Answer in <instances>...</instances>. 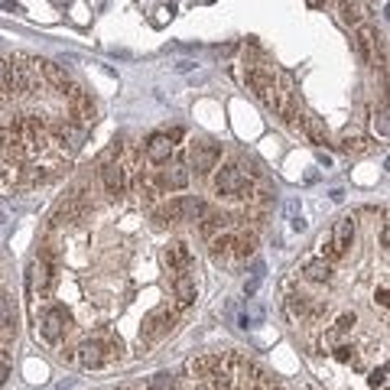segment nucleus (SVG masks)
<instances>
[{
    "label": "nucleus",
    "mask_w": 390,
    "mask_h": 390,
    "mask_svg": "<svg viewBox=\"0 0 390 390\" xmlns=\"http://www.w3.org/2000/svg\"><path fill=\"white\" fill-rule=\"evenodd\" d=\"M211 186H215V192L225 195V199H247V192H250V179L241 172L238 163H225L221 170H215Z\"/></svg>",
    "instance_id": "f257e3e1"
},
{
    "label": "nucleus",
    "mask_w": 390,
    "mask_h": 390,
    "mask_svg": "<svg viewBox=\"0 0 390 390\" xmlns=\"http://www.w3.org/2000/svg\"><path fill=\"white\" fill-rule=\"evenodd\" d=\"M172 325H176V309H170V306H156L153 312H147V316H143L140 341H143V345H153V341L166 339V335L172 332Z\"/></svg>",
    "instance_id": "f03ea898"
},
{
    "label": "nucleus",
    "mask_w": 390,
    "mask_h": 390,
    "mask_svg": "<svg viewBox=\"0 0 390 390\" xmlns=\"http://www.w3.org/2000/svg\"><path fill=\"white\" fill-rule=\"evenodd\" d=\"M351 241H355V218H341L335 221V228H332L329 238H322V257L329 260H341L345 254H348Z\"/></svg>",
    "instance_id": "7ed1b4c3"
},
{
    "label": "nucleus",
    "mask_w": 390,
    "mask_h": 390,
    "mask_svg": "<svg viewBox=\"0 0 390 390\" xmlns=\"http://www.w3.org/2000/svg\"><path fill=\"white\" fill-rule=\"evenodd\" d=\"M36 322H40V335L49 345H59L62 339H65V332H69V312L62 309V306H46V309L36 316Z\"/></svg>",
    "instance_id": "20e7f679"
},
{
    "label": "nucleus",
    "mask_w": 390,
    "mask_h": 390,
    "mask_svg": "<svg viewBox=\"0 0 390 390\" xmlns=\"http://www.w3.org/2000/svg\"><path fill=\"white\" fill-rule=\"evenodd\" d=\"M218 160H221V147L211 140H195L189 147V163L192 170L199 176H209L211 170H218Z\"/></svg>",
    "instance_id": "39448f33"
},
{
    "label": "nucleus",
    "mask_w": 390,
    "mask_h": 390,
    "mask_svg": "<svg viewBox=\"0 0 390 390\" xmlns=\"http://www.w3.org/2000/svg\"><path fill=\"white\" fill-rule=\"evenodd\" d=\"M30 293H33V300H46L52 293V283H56V267H52V260H33V267H30Z\"/></svg>",
    "instance_id": "423d86ee"
},
{
    "label": "nucleus",
    "mask_w": 390,
    "mask_h": 390,
    "mask_svg": "<svg viewBox=\"0 0 390 390\" xmlns=\"http://www.w3.org/2000/svg\"><path fill=\"white\" fill-rule=\"evenodd\" d=\"M101 182H104V189L108 195H124L127 192V170H124V163L120 160H104L101 163Z\"/></svg>",
    "instance_id": "0eeeda50"
},
{
    "label": "nucleus",
    "mask_w": 390,
    "mask_h": 390,
    "mask_svg": "<svg viewBox=\"0 0 390 390\" xmlns=\"http://www.w3.org/2000/svg\"><path fill=\"white\" fill-rule=\"evenodd\" d=\"M163 260H166V267H170L172 277L192 273V267H195V257H192V250L186 247L182 241H172L170 247H166V254H163Z\"/></svg>",
    "instance_id": "6e6552de"
},
{
    "label": "nucleus",
    "mask_w": 390,
    "mask_h": 390,
    "mask_svg": "<svg viewBox=\"0 0 390 390\" xmlns=\"http://www.w3.org/2000/svg\"><path fill=\"white\" fill-rule=\"evenodd\" d=\"M85 211H88V205H85L79 195H69V199H65L59 209H56V215H52V225H56V228H72V225H79V221L85 218Z\"/></svg>",
    "instance_id": "1a4fd4ad"
},
{
    "label": "nucleus",
    "mask_w": 390,
    "mask_h": 390,
    "mask_svg": "<svg viewBox=\"0 0 390 390\" xmlns=\"http://www.w3.org/2000/svg\"><path fill=\"white\" fill-rule=\"evenodd\" d=\"M172 147H176V143H170L166 133H153L150 140L143 143V156H147V163H153V166H163V163H170Z\"/></svg>",
    "instance_id": "9d476101"
},
{
    "label": "nucleus",
    "mask_w": 390,
    "mask_h": 390,
    "mask_svg": "<svg viewBox=\"0 0 390 390\" xmlns=\"http://www.w3.org/2000/svg\"><path fill=\"white\" fill-rule=\"evenodd\" d=\"M322 306L312 296H306V293H293V296H286V312H290V319L293 322H300V319H309V316H316Z\"/></svg>",
    "instance_id": "9b49d317"
},
{
    "label": "nucleus",
    "mask_w": 390,
    "mask_h": 390,
    "mask_svg": "<svg viewBox=\"0 0 390 390\" xmlns=\"http://www.w3.org/2000/svg\"><path fill=\"white\" fill-rule=\"evenodd\" d=\"M36 69H40V79L46 81V85H52V88L65 91V88H69V85H72L69 72L62 69L59 62H46V59H36Z\"/></svg>",
    "instance_id": "f8f14e48"
},
{
    "label": "nucleus",
    "mask_w": 390,
    "mask_h": 390,
    "mask_svg": "<svg viewBox=\"0 0 390 390\" xmlns=\"http://www.w3.org/2000/svg\"><path fill=\"white\" fill-rule=\"evenodd\" d=\"M79 355H75V361H79L81 368H101V364H104V348H101V341H98V335H95V339H85L79 345Z\"/></svg>",
    "instance_id": "ddd939ff"
},
{
    "label": "nucleus",
    "mask_w": 390,
    "mask_h": 390,
    "mask_svg": "<svg viewBox=\"0 0 390 390\" xmlns=\"http://www.w3.org/2000/svg\"><path fill=\"white\" fill-rule=\"evenodd\" d=\"M302 277L309 283H332L335 280V267H332V260H325V257H316V260H306L302 263Z\"/></svg>",
    "instance_id": "4468645a"
},
{
    "label": "nucleus",
    "mask_w": 390,
    "mask_h": 390,
    "mask_svg": "<svg viewBox=\"0 0 390 390\" xmlns=\"http://www.w3.org/2000/svg\"><path fill=\"white\" fill-rule=\"evenodd\" d=\"M172 296H176V306L179 309H189L192 302H195V277L192 273L172 277Z\"/></svg>",
    "instance_id": "2eb2a0df"
},
{
    "label": "nucleus",
    "mask_w": 390,
    "mask_h": 390,
    "mask_svg": "<svg viewBox=\"0 0 390 390\" xmlns=\"http://www.w3.org/2000/svg\"><path fill=\"white\" fill-rule=\"evenodd\" d=\"M156 182H160L163 192H179L189 186V170H186V166H170V170H163L160 176H156Z\"/></svg>",
    "instance_id": "dca6fc26"
},
{
    "label": "nucleus",
    "mask_w": 390,
    "mask_h": 390,
    "mask_svg": "<svg viewBox=\"0 0 390 390\" xmlns=\"http://www.w3.org/2000/svg\"><path fill=\"white\" fill-rule=\"evenodd\" d=\"M221 368H225V358H218V355H202V358H195L189 364L192 377L199 380V384H205V380H209L215 371H221Z\"/></svg>",
    "instance_id": "f3484780"
},
{
    "label": "nucleus",
    "mask_w": 390,
    "mask_h": 390,
    "mask_svg": "<svg viewBox=\"0 0 390 390\" xmlns=\"http://www.w3.org/2000/svg\"><path fill=\"white\" fill-rule=\"evenodd\" d=\"M355 49H358V56L364 62L374 59V52H377V33H374V26L361 23V26H358V36H355Z\"/></svg>",
    "instance_id": "a211bd4d"
},
{
    "label": "nucleus",
    "mask_w": 390,
    "mask_h": 390,
    "mask_svg": "<svg viewBox=\"0 0 390 390\" xmlns=\"http://www.w3.org/2000/svg\"><path fill=\"white\" fill-rule=\"evenodd\" d=\"M339 13L348 26H361L368 20V3L364 0H339Z\"/></svg>",
    "instance_id": "6ab92c4d"
},
{
    "label": "nucleus",
    "mask_w": 390,
    "mask_h": 390,
    "mask_svg": "<svg viewBox=\"0 0 390 390\" xmlns=\"http://www.w3.org/2000/svg\"><path fill=\"white\" fill-rule=\"evenodd\" d=\"M17 335V316H13L10 296L0 293V339H13Z\"/></svg>",
    "instance_id": "aec40b11"
},
{
    "label": "nucleus",
    "mask_w": 390,
    "mask_h": 390,
    "mask_svg": "<svg viewBox=\"0 0 390 390\" xmlns=\"http://www.w3.org/2000/svg\"><path fill=\"white\" fill-rule=\"evenodd\" d=\"M234 257V234H215L211 238V260L215 263H225V260H231Z\"/></svg>",
    "instance_id": "412c9836"
},
{
    "label": "nucleus",
    "mask_w": 390,
    "mask_h": 390,
    "mask_svg": "<svg viewBox=\"0 0 390 390\" xmlns=\"http://www.w3.org/2000/svg\"><path fill=\"white\" fill-rule=\"evenodd\" d=\"M202 225H199V231H202V234H205V238H215V234H218V231H225V228H228V215H225V211H205V215H202Z\"/></svg>",
    "instance_id": "4be33fe9"
},
{
    "label": "nucleus",
    "mask_w": 390,
    "mask_h": 390,
    "mask_svg": "<svg viewBox=\"0 0 390 390\" xmlns=\"http://www.w3.org/2000/svg\"><path fill=\"white\" fill-rule=\"evenodd\" d=\"M179 202V221H199L205 211H209V205L202 199H195V195H182V199H176Z\"/></svg>",
    "instance_id": "5701e85b"
},
{
    "label": "nucleus",
    "mask_w": 390,
    "mask_h": 390,
    "mask_svg": "<svg viewBox=\"0 0 390 390\" xmlns=\"http://www.w3.org/2000/svg\"><path fill=\"white\" fill-rule=\"evenodd\" d=\"M153 225H156V228H170V225H179V202H176V199L163 202L160 209L153 211Z\"/></svg>",
    "instance_id": "b1692460"
},
{
    "label": "nucleus",
    "mask_w": 390,
    "mask_h": 390,
    "mask_svg": "<svg viewBox=\"0 0 390 390\" xmlns=\"http://www.w3.org/2000/svg\"><path fill=\"white\" fill-rule=\"evenodd\" d=\"M302 133H306L312 143H319V147L322 143H329V130H325V124H322L319 117H312V114L309 117H302Z\"/></svg>",
    "instance_id": "393cba45"
},
{
    "label": "nucleus",
    "mask_w": 390,
    "mask_h": 390,
    "mask_svg": "<svg viewBox=\"0 0 390 390\" xmlns=\"http://www.w3.org/2000/svg\"><path fill=\"white\" fill-rule=\"evenodd\" d=\"M254 250H257V234L254 231H244V234L234 238V257L238 260H247Z\"/></svg>",
    "instance_id": "a878e982"
},
{
    "label": "nucleus",
    "mask_w": 390,
    "mask_h": 390,
    "mask_svg": "<svg viewBox=\"0 0 390 390\" xmlns=\"http://www.w3.org/2000/svg\"><path fill=\"white\" fill-rule=\"evenodd\" d=\"M147 390H176V377H172V374H166V371H160V374H153V377H150Z\"/></svg>",
    "instance_id": "bb28decb"
},
{
    "label": "nucleus",
    "mask_w": 390,
    "mask_h": 390,
    "mask_svg": "<svg viewBox=\"0 0 390 390\" xmlns=\"http://www.w3.org/2000/svg\"><path fill=\"white\" fill-rule=\"evenodd\" d=\"M10 98V69H7V62L0 59V101Z\"/></svg>",
    "instance_id": "cd10ccee"
},
{
    "label": "nucleus",
    "mask_w": 390,
    "mask_h": 390,
    "mask_svg": "<svg viewBox=\"0 0 390 390\" xmlns=\"http://www.w3.org/2000/svg\"><path fill=\"white\" fill-rule=\"evenodd\" d=\"M260 280H263V267H254V273H250V280L244 283V296H254V293H257V286H260Z\"/></svg>",
    "instance_id": "c85d7f7f"
},
{
    "label": "nucleus",
    "mask_w": 390,
    "mask_h": 390,
    "mask_svg": "<svg viewBox=\"0 0 390 390\" xmlns=\"http://www.w3.org/2000/svg\"><path fill=\"white\" fill-rule=\"evenodd\" d=\"M341 150H345V153H364L368 147H364V140H361V137H355V140L348 137V140L341 143Z\"/></svg>",
    "instance_id": "c756f323"
},
{
    "label": "nucleus",
    "mask_w": 390,
    "mask_h": 390,
    "mask_svg": "<svg viewBox=\"0 0 390 390\" xmlns=\"http://www.w3.org/2000/svg\"><path fill=\"white\" fill-rule=\"evenodd\" d=\"M335 358L339 361H345V364H355V348H348V345H339V348H335Z\"/></svg>",
    "instance_id": "7c9ffc66"
},
{
    "label": "nucleus",
    "mask_w": 390,
    "mask_h": 390,
    "mask_svg": "<svg viewBox=\"0 0 390 390\" xmlns=\"http://www.w3.org/2000/svg\"><path fill=\"white\" fill-rule=\"evenodd\" d=\"M374 130H377L380 137H387V111L384 108H380V114L374 117Z\"/></svg>",
    "instance_id": "2f4dec72"
},
{
    "label": "nucleus",
    "mask_w": 390,
    "mask_h": 390,
    "mask_svg": "<svg viewBox=\"0 0 390 390\" xmlns=\"http://www.w3.org/2000/svg\"><path fill=\"white\" fill-rule=\"evenodd\" d=\"M384 380H387V368H377L371 374V387H384Z\"/></svg>",
    "instance_id": "473e14b6"
},
{
    "label": "nucleus",
    "mask_w": 390,
    "mask_h": 390,
    "mask_svg": "<svg viewBox=\"0 0 390 390\" xmlns=\"http://www.w3.org/2000/svg\"><path fill=\"white\" fill-rule=\"evenodd\" d=\"M374 300H377L380 309H387V286H380V290L374 293Z\"/></svg>",
    "instance_id": "72a5a7b5"
},
{
    "label": "nucleus",
    "mask_w": 390,
    "mask_h": 390,
    "mask_svg": "<svg viewBox=\"0 0 390 390\" xmlns=\"http://www.w3.org/2000/svg\"><path fill=\"white\" fill-rule=\"evenodd\" d=\"M387 244H390V228L384 225V228H380V247L387 250Z\"/></svg>",
    "instance_id": "f704fd0d"
},
{
    "label": "nucleus",
    "mask_w": 390,
    "mask_h": 390,
    "mask_svg": "<svg viewBox=\"0 0 390 390\" xmlns=\"http://www.w3.org/2000/svg\"><path fill=\"white\" fill-rule=\"evenodd\" d=\"M7 377H10V368H7V364H3V361H0V387H3V384H7Z\"/></svg>",
    "instance_id": "c9c22d12"
}]
</instances>
